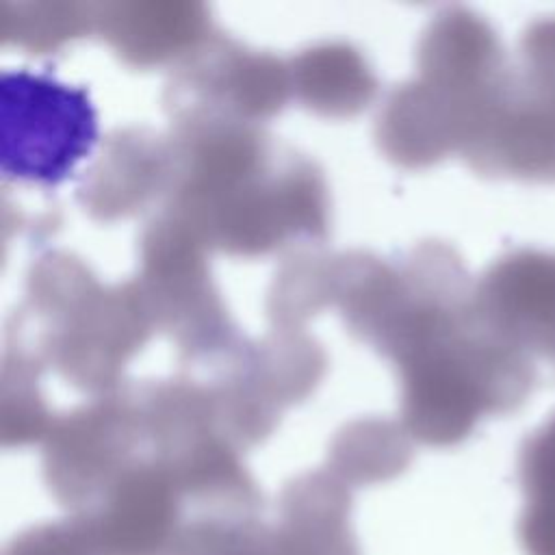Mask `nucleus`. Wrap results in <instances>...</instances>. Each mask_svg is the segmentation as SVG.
<instances>
[{
    "instance_id": "nucleus-2",
    "label": "nucleus",
    "mask_w": 555,
    "mask_h": 555,
    "mask_svg": "<svg viewBox=\"0 0 555 555\" xmlns=\"http://www.w3.org/2000/svg\"><path fill=\"white\" fill-rule=\"evenodd\" d=\"M204 247L165 210L143 232L141 275L134 280L152 325L167 330L189 360L232 356L241 347L212 291Z\"/></svg>"
},
{
    "instance_id": "nucleus-6",
    "label": "nucleus",
    "mask_w": 555,
    "mask_h": 555,
    "mask_svg": "<svg viewBox=\"0 0 555 555\" xmlns=\"http://www.w3.org/2000/svg\"><path fill=\"white\" fill-rule=\"evenodd\" d=\"M171 141L143 128L113 132L78 184V202L98 219L134 212L158 191H169Z\"/></svg>"
},
{
    "instance_id": "nucleus-3",
    "label": "nucleus",
    "mask_w": 555,
    "mask_h": 555,
    "mask_svg": "<svg viewBox=\"0 0 555 555\" xmlns=\"http://www.w3.org/2000/svg\"><path fill=\"white\" fill-rule=\"evenodd\" d=\"M2 173L52 186L95 141V113L80 87L26 69L0 76Z\"/></svg>"
},
{
    "instance_id": "nucleus-9",
    "label": "nucleus",
    "mask_w": 555,
    "mask_h": 555,
    "mask_svg": "<svg viewBox=\"0 0 555 555\" xmlns=\"http://www.w3.org/2000/svg\"><path fill=\"white\" fill-rule=\"evenodd\" d=\"M4 17V37L30 50H54L67 39L95 30V4H17Z\"/></svg>"
},
{
    "instance_id": "nucleus-10",
    "label": "nucleus",
    "mask_w": 555,
    "mask_h": 555,
    "mask_svg": "<svg viewBox=\"0 0 555 555\" xmlns=\"http://www.w3.org/2000/svg\"><path fill=\"white\" fill-rule=\"evenodd\" d=\"M98 542L89 527L67 525L35 531L13 548V555H95Z\"/></svg>"
},
{
    "instance_id": "nucleus-1",
    "label": "nucleus",
    "mask_w": 555,
    "mask_h": 555,
    "mask_svg": "<svg viewBox=\"0 0 555 555\" xmlns=\"http://www.w3.org/2000/svg\"><path fill=\"white\" fill-rule=\"evenodd\" d=\"M167 212L206 247L258 256L291 238H323L327 195L321 171L280 156L260 130L208 124L182 132L173 150Z\"/></svg>"
},
{
    "instance_id": "nucleus-8",
    "label": "nucleus",
    "mask_w": 555,
    "mask_h": 555,
    "mask_svg": "<svg viewBox=\"0 0 555 555\" xmlns=\"http://www.w3.org/2000/svg\"><path fill=\"white\" fill-rule=\"evenodd\" d=\"M291 91L325 117H351L375 95V76L362 54L343 41L310 46L288 65Z\"/></svg>"
},
{
    "instance_id": "nucleus-5",
    "label": "nucleus",
    "mask_w": 555,
    "mask_h": 555,
    "mask_svg": "<svg viewBox=\"0 0 555 555\" xmlns=\"http://www.w3.org/2000/svg\"><path fill=\"white\" fill-rule=\"evenodd\" d=\"M145 423L132 390L108 392L59 418L46 447V475L67 501L108 490L128 468Z\"/></svg>"
},
{
    "instance_id": "nucleus-4",
    "label": "nucleus",
    "mask_w": 555,
    "mask_h": 555,
    "mask_svg": "<svg viewBox=\"0 0 555 555\" xmlns=\"http://www.w3.org/2000/svg\"><path fill=\"white\" fill-rule=\"evenodd\" d=\"M288 91V65L210 30L180 59L165 89V106L173 124L225 119L254 126L278 113Z\"/></svg>"
},
{
    "instance_id": "nucleus-7",
    "label": "nucleus",
    "mask_w": 555,
    "mask_h": 555,
    "mask_svg": "<svg viewBox=\"0 0 555 555\" xmlns=\"http://www.w3.org/2000/svg\"><path fill=\"white\" fill-rule=\"evenodd\" d=\"M95 33L130 65L150 67L184 56L208 33L206 9L189 2L95 4Z\"/></svg>"
}]
</instances>
